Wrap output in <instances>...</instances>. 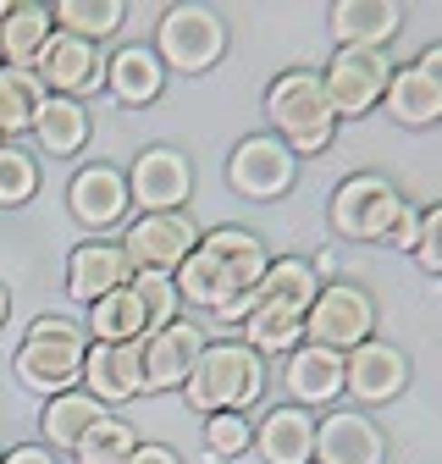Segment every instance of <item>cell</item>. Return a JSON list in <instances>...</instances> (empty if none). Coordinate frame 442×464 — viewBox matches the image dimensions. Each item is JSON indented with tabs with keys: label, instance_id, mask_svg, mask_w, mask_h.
<instances>
[{
	"label": "cell",
	"instance_id": "3",
	"mask_svg": "<svg viewBox=\"0 0 442 464\" xmlns=\"http://www.w3.org/2000/svg\"><path fill=\"white\" fill-rule=\"evenodd\" d=\"M265 122L293 155H326L338 139V111L326 100L321 72L310 67H288L265 83Z\"/></svg>",
	"mask_w": 442,
	"mask_h": 464
},
{
	"label": "cell",
	"instance_id": "31",
	"mask_svg": "<svg viewBox=\"0 0 442 464\" xmlns=\"http://www.w3.org/2000/svg\"><path fill=\"white\" fill-rule=\"evenodd\" d=\"M39 100H44V83L28 67H0V144H12L17 133H28Z\"/></svg>",
	"mask_w": 442,
	"mask_h": 464
},
{
	"label": "cell",
	"instance_id": "29",
	"mask_svg": "<svg viewBox=\"0 0 442 464\" xmlns=\"http://www.w3.org/2000/svg\"><path fill=\"white\" fill-rule=\"evenodd\" d=\"M244 343L255 348L260 360H271V354H293V348L304 343V315H293V310H271V304H255L249 315H244Z\"/></svg>",
	"mask_w": 442,
	"mask_h": 464
},
{
	"label": "cell",
	"instance_id": "34",
	"mask_svg": "<svg viewBox=\"0 0 442 464\" xmlns=\"http://www.w3.org/2000/svg\"><path fill=\"white\" fill-rule=\"evenodd\" d=\"M128 287L139 294V304H144V315H149V332L178 321L183 299H178V282L166 276V271H133V276H128Z\"/></svg>",
	"mask_w": 442,
	"mask_h": 464
},
{
	"label": "cell",
	"instance_id": "12",
	"mask_svg": "<svg viewBox=\"0 0 442 464\" xmlns=\"http://www.w3.org/2000/svg\"><path fill=\"white\" fill-rule=\"evenodd\" d=\"M409 387V354L387 337H365L360 348L343 354V398H354V410H376L393 403Z\"/></svg>",
	"mask_w": 442,
	"mask_h": 464
},
{
	"label": "cell",
	"instance_id": "20",
	"mask_svg": "<svg viewBox=\"0 0 442 464\" xmlns=\"http://www.w3.org/2000/svg\"><path fill=\"white\" fill-rule=\"evenodd\" d=\"M255 453L265 464H315V415L299 403H276L255 420Z\"/></svg>",
	"mask_w": 442,
	"mask_h": 464
},
{
	"label": "cell",
	"instance_id": "35",
	"mask_svg": "<svg viewBox=\"0 0 442 464\" xmlns=\"http://www.w3.org/2000/svg\"><path fill=\"white\" fill-rule=\"evenodd\" d=\"M255 448V420L249 415H205V453L210 459H238Z\"/></svg>",
	"mask_w": 442,
	"mask_h": 464
},
{
	"label": "cell",
	"instance_id": "22",
	"mask_svg": "<svg viewBox=\"0 0 442 464\" xmlns=\"http://www.w3.org/2000/svg\"><path fill=\"white\" fill-rule=\"evenodd\" d=\"M28 133H34V144H39L44 155H78V150L89 144V133H94V116H89L83 100L44 94L39 111H34V122H28Z\"/></svg>",
	"mask_w": 442,
	"mask_h": 464
},
{
	"label": "cell",
	"instance_id": "25",
	"mask_svg": "<svg viewBox=\"0 0 442 464\" xmlns=\"http://www.w3.org/2000/svg\"><path fill=\"white\" fill-rule=\"evenodd\" d=\"M100 415H110L100 398H89L83 387H72V392H55V398H44V410H39V431H44V448L55 453H72L78 442H83V431L100 420Z\"/></svg>",
	"mask_w": 442,
	"mask_h": 464
},
{
	"label": "cell",
	"instance_id": "16",
	"mask_svg": "<svg viewBox=\"0 0 442 464\" xmlns=\"http://www.w3.org/2000/svg\"><path fill=\"white\" fill-rule=\"evenodd\" d=\"M205 332L188 321V315H178L172 326H155L149 337H144V392H178L183 382H188V371H194V360L205 354Z\"/></svg>",
	"mask_w": 442,
	"mask_h": 464
},
{
	"label": "cell",
	"instance_id": "10",
	"mask_svg": "<svg viewBox=\"0 0 442 464\" xmlns=\"http://www.w3.org/2000/svg\"><path fill=\"white\" fill-rule=\"evenodd\" d=\"M199 249V227L188 210H160V216H133L122 232V255L133 271H166L172 276L188 255Z\"/></svg>",
	"mask_w": 442,
	"mask_h": 464
},
{
	"label": "cell",
	"instance_id": "42",
	"mask_svg": "<svg viewBox=\"0 0 442 464\" xmlns=\"http://www.w3.org/2000/svg\"><path fill=\"white\" fill-rule=\"evenodd\" d=\"M0 67H6V55H0Z\"/></svg>",
	"mask_w": 442,
	"mask_h": 464
},
{
	"label": "cell",
	"instance_id": "21",
	"mask_svg": "<svg viewBox=\"0 0 442 464\" xmlns=\"http://www.w3.org/2000/svg\"><path fill=\"white\" fill-rule=\"evenodd\" d=\"M326 23H332V39H338V44L381 50L387 39H399V28H404V6H399V0H338Z\"/></svg>",
	"mask_w": 442,
	"mask_h": 464
},
{
	"label": "cell",
	"instance_id": "9",
	"mask_svg": "<svg viewBox=\"0 0 442 464\" xmlns=\"http://www.w3.org/2000/svg\"><path fill=\"white\" fill-rule=\"evenodd\" d=\"M227 183H233V194H244L255 205L283 199L299 183V155L276 139V133H249L227 155Z\"/></svg>",
	"mask_w": 442,
	"mask_h": 464
},
{
	"label": "cell",
	"instance_id": "23",
	"mask_svg": "<svg viewBox=\"0 0 442 464\" xmlns=\"http://www.w3.org/2000/svg\"><path fill=\"white\" fill-rule=\"evenodd\" d=\"M105 89L117 94L122 105H155L160 89H166V67H160V55L149 44H122L117 55L105 62Z\"/></svg>",
	"mask_w": 442,
	"mask_h": 464
},
{
	"label": "cell",
	"instance_id": "39",
	"mask_svg": "<svg viewBox=\"0 0 442 464\" xmlns=\"http://www.w3.org/2000/svg\"><path fill=\"white\" fill-rule=\"evenodd\" d=\"M0 464H55V453L44 442H17L12 453H0Z\"/></svg>",
	"mask_w": 442,
	"mask_h": 464
},
{
	"label": "cell",
	"instance_id": "19",
	"mask_svg": "<svg viewBox=\"0 0 442 464\" xmlns=\"http://www.w3.org/2000/svg\"><path fill=\"white\" fill-rule=\"evenodd\" d=\"M133 266L122 255V244H110V238H83L72 255H67V294L78 304H94L105 294H117V287H128Z\"/></svg>",
	"mask_w": 442,
	"mask_h": 464
},
{
	"label": "cell",
	"instance_id": "11",
	"mask_svg": "<svg viewBox=\"0 0 442 464\" xmlns=\"http://www.w3.org/2000/svg\"><path fill=\"white\" fill-rule=\"evenodd\" d=\"M194 194V160L172 144H149L133 155L128 171V199L139 205V216H160V210H188Z\"/></svg>",
	"mask_w": 442,
	"mask_h": 464
},
{
	"label": "cell",
	"instance_id": "13",
	"mask_svg": "<svg viewBox=\"0 0 442 464\" xmlns=\"http://www.w3.org/2000/svg\"><path fill=\"white\" fill-rule=\"evenodd\" d=\"M28 72L44 83V94L83 100V94H94V89L105 83V55H100V44H89V39H78V34H62V28H55V34L44 39V50L34 55Z\"/></svg>",
	"mask_w": 442,
	"mask_h": 464
},
{
	"label": "cell",
	"instance_id": "6",
	"mask_svg": "<svg viewBox=\"0 0 442 464\" xmlns=\"http://www.w3.org/2000/svg\"><path fill=\"white\" fill-rule=\"evenodd\" d=\"M404 194L381 178V171H354V178L338 183V194H332L326 216H332V232L349 244H381L387 227H393Z\"/></svg>",
	"mask_w": 442,
	"mask_h": 464
},
{
	"label": "cell",
	"instance_id": "8",
	"mask_svg": "<svg viewBox=\"0 0 442 464\" xmlns=\"http://www.w3.org/2000/svg\"><path fill=\"white\" fill-rule=\"evenodd\" d=\"M321 83H326V100L332 111L343 116H370L393 83V62H387V50H354V44H338L332 50V62L321 67Z\"/></svg>",
	"mask_w": 442,
	"mask_h": 464
},
{
	"label": "cell",
	"instance_id": "37",
	"mask_svg": "<svg viewBox=\"0 0 442 464\" xmlns=\"http://www.w3.org/2000/svg\"><path fill=\"white\" fill-rule=\"evenodd\" d=\"M415 238H420V210H415V205L404 199V205H399V216H393V227H387V238H381V244H387V249H404V255H415Z\"/></svg>",
	"mask_w": 442,
	"mask_h": 464
},
{
	"label": "cell",
	"instance_id": "33",
	"mask_svg": "<svg viewBox=\"0 0 442 464\" xmlns=\"http://www.w3.org/2000/svg\"><path fill=\"white\" fill-rule=\"evenodd\" d=\"M39 194V160L23 144H0V210H17Z\"/></svg>",
	"mask_w": 442,
	"mask_h": 464
},
{
	"label": "cell",
	"instance_id": "36",
	"mask_svg": "<svg viewBox=\"0 0 442 464\" xmlns=\"http://www.w3.org/2000/svg\"><path fill=\"white\" fill-rule=\"evenodd\" d=\"M415 260H420V271L442 276V205L420 210V238H415Z\"/></svg>",
	"mask_w": 442,
	"mask_h": 464
},
{
	"label": "cell",
	"instance_id": "15",
	"mask_svg": "<svg viewBox=\"0 0 442 464\" xmlns=\"http://www.w3.org/2000/svg\"><path fill=\"white\" fill-rule=\"evenodd\" d=\"M315 464H387V437L365 410L332 403L315 420Z\"/></svg>",
	"mask_w": 442,
	"mask_h": 464
},
{
	"label": "cell",
	"instance_id": "24",
	"mask_svg": "<svg viewBox=\"0 0 442 464\" xmlns=\"http://www.w3.org/2000/svg\"><path fill=\"white\" fill-rule=\"evenodd\" d=\"M315 294H321V276H315V266L299 260V255H276V260L265 266V276L255 282V304L293 310V315H310Z\"/></svg>",
	"mask_w": 442,
	"mask_h": 464
},
{
	"label": "cell",
	"instance_id": "40",
	"mask_svg": "<svg viewBox=\"0 0 442 464\" xmlns=\"http://www.w3.org/2000/svg\"><path fill=\"white\" fill-rule=\"evenodd\" d=\"M415 67H420V72H426V83H431V89L442 94V39L420 50V62H415Z\"/></svg>",
	"mask_w": 442,
	"mask_h": 464
},
{
	"label": "cell",
	"instance_id": "32",
	"mask_svg": "<svg viewBox=\"0 0 442 464\" xmlns=\"http://www.w3.org/2000/svg\"><path fill=\"white\" fill-rule=\"evenodd\" d=\"M133 448H139V431H133L122 415H100V420L83 431V442L72 448V459H78V464H128Z\"/></svg>",
	"mask_w": 442,
	"mask_h": 464
},
{
	"label": "cell",
	"instance_id": "30",
	"mask_svg": "<svg viewBox=\"0 0 442 464\" xmlns=\"http://www.w3.org/2000/svg\"><path fill=\"white\" fill-rule=\"evenodd\" d=\"M50 17H55L62 34H78V39L100 44V39H110L128 23V6H122V0H55Z\"/></svg>",
	"mask_w": 442,
	"mask_h": 464
},
{
	"label": "cell",
	"instance_id": "14",
	"mask_svg": "<svg viewBox=\"0 0 442 464\" xmlns=\"http://www.w3.org/2000/svg\"><path fill=\"white\" fill-rule=\"evenodd\" d=\"M67 210L78 227L89 232H105V227H122L133 199H128V171L122 166H110V160H89L72 171V183H67Z\"/></svg>",
	"mask_w": 442,
	"mask_h": 464
},
{
	"label": "cell",
	"instance_id": "2",
	"mask_svg": "<svg viewBox=\"0 0 442 464\" xmlns=\"http://www.w3.org/2000/svg\"><path fill=\"white\" fill-rule=\"evenodd\" d=\"M183 398L194 415H249L265 398V360L244 337L205 343V354L194 360V371L183 382Z\"/></svg>",
	"mask_w": 442,
	"mask_h": 464
},
{
	"label": "cell",
	"instance_id": "38",
	"mask_svg": "<svg viewBox=\"0 0 442 464\" xmlns=\"http://www.w3.org/2000/svg\"><path fill=\"white\" fill-rule=\"evenodd\" d=\"M128 464H183V453L166 448V442H139V448L128 453Z\"/></svg>",
	"mask_w": 442,
	"mask_h": 464
},
{
	"label": "cell",
	"instance_id": "41",
	"mask_svg": "<svg viewBox=\"0 0 442 464\" xmlns=\"http://www.w3.org/2000/svg\"><path fill=\"white\" fill-rule=\"evenodd\" d=\"M6 315H12V287L0 282V326H6Z\"/></svg>",
	"mask_w": 442,
	"mask_h": 464
},
{
	"label": "cell",
	"instance_id": "26",
	"mask_svg": "<svg viewBox=\"0 0 442 464\" xmlns=\"http://www.w3.org/2000/svg\"><path fill=\"white\" fill-rule=\"evenodd\" d=\"M55 34V17L44 0H12L0 17V55L6 67H34V55L44 50V39Z\"/></svg>",
	"mask_w": 442,
	"mask_h": 464
},
{
	"label": "cell",
	"instance_id": "27",
	"mask_svg": "<svg viewBox=\"0 0 442 464\" xmlns=\"http://www.w3.org/2000/svg\"><path fill=\"white\" fill-rule=\"evenodd\" d=\"M381 111L393 116L399 128H437L442 122V94L409 62V67H393V83H387V94H381Z\"/></svg>",
	"mask_w": 442,
	"mask_h": 464
},
{
	"label": "cell",
	"instance_id": "28",
	"mask_svg": "<svg viewBox=\"0 0 442 464\" xmlns=\"http://www.w3.org/2000/svg\"><path fill=\"white\" fill-rule=\"evenodd\" d=\"M83 332H89V343H139V337H149V315H144L133 287H117V294H105V299L89 304V326Z\"/></svg>",
	"mask_w": 442,
	"mask_h": 464
},
{
	"label": "cell",
	"instance_id": "5",
	"mask_svg": "<svg viewBox=\"0 0 442 464\" xmlns=\"http://www.w3.org/2000/svg\"><path fill=\"white\" fill-rule=\"evenodd\" d=\"M160 67L166 72H183V78H199L210 72L221 55H227V23H221L216 6H199V0H178L166 6L160 23H155V44Z\"/></svg>",
	"mask_w": 442,
	"mask_h": 464
},
{
	"label": "cell",
	"instance_id": "17",
	"mask_svg": "<svg viewBox=\"0 0 442 464\" xmlns=\"http://www.w3.org/2000/svg\"><path fill=\"white\" fill-rule=\"evenodd\" d=\"M89 398H100L105 410L110 403H128L144 392V337L139 343H89L83 354V382Z\"/></svg>",
	"mask_w": 442,
	"mask_h": 464
},
{
	"label": "cell",
	"instance_id": "18",
	"mask_svg": "<svg viewBox=\"0 0 442 464\" xmlns=\"http://www.w3.org/2000/svg\"><path fill=\"white\" fill-rule=\"evenodd\" d=\"M283 387H288V403L299 410H332L343 398V354L338 348H321V343H299L288 365H283Z\"/></svg>",
	"mask_w": 442,
	"mask_h": 464
},
{
	"label": "cell",
	"instance_id": "4",
	"mask_svg": "<svg viewBox=\"0 0 442 464\" xmlns=\"http://www.w3.org/2000/svg\"><path fill=\"white\" fill-rule=\"evenodd\" d=\"M83 354H89L83 321H72V315H39L23 332L17 354H12V376L28 392L55 398V392H72L83 382Z\"/></svg>",
	"mask_w": 442,
	"mask_h": 464
},
{
	"label": "cell",
	"instance_id": "7",
	"mask_svg": "<svg viewBox=\"0 0 442 464\" xmlns=\"http://www.w3.org/2000/svg\"><path fill=\"white\" fill-rule=\"evenodd\" d=\"M365 337H376V299L365 294L360 282H321V294L304 315V343H321V348H360Z\"/></svg>",
	"mask_w": 442,
	"mask_h": 464
},
{
	"label": "cell",
	"instance_id": "1",
	"mask_svg": "<svg viewBox=\"0 0 442 464\" xmlns=\"http://www.w3.org/2000/svg\"><path fill=\"white\" fill-rule=\"evenodd\" d=\"M265 266H271V255H265V244L249 227H210V232H199V249L172 271V282H178L183 304L216 315L238 294H255V282L265 276Z\"/></svg>",
	"mask_w": 442,
	"mask_h": 464
}]
</instances>
